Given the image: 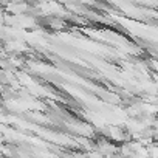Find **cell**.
<instances>
[{"instance_id":"obj_3","label":"cell","mask_w":158,"mask_h":158,"mask_svg":"<svg viewBox=\"0 0 158 158\" xmlns=\"http://www.w3.org/2000/svg\"><path fill=\"white\" fill-rule=\"evenodd\" d=\"M87 158H106L99 150H96V149H92V152H89L87 153Z\"/></svg>"},{"instance_id":"obj_2","label":"cell","mask_w":158,"mask_h":158,"mask_svg":"<svg viewBox=\"0 0 158 158\" xmlns=\"http://www.w3.org/2000/svg\"><path fill=\"white\" fill-rule=\"evenodd\" d=\"M146 64H147L149 68H152L155 73H158V59H147Z\"/></svg>"},{"instance_id":"obj_1","label":"cell","mask_w":158,"mask_h":158,"mask_svg":"<svg viewBox=\"0 0 158 158\" xmlns=\"http://www.w3.org/2000/svg\"><path fill=\"white\" fill-rule=\"evenodd\" d=\"M47 22H48V25H50L51 28H54V30H62V28L65 27V22H64L60 17H50Z\"/></svg>"}]
</instances>
